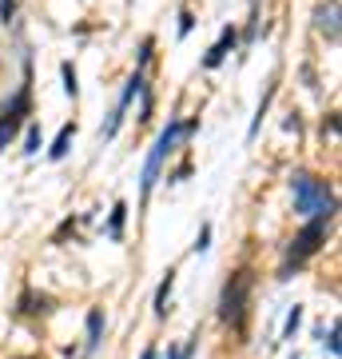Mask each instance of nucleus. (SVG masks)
Instances as JSON below:
<instances>
[{"label": "nucleus", "instance_id": "f03ea898", "mask_svg": "<svg viewBox=\"0 0 342 359\" xmlns=\"http://www.w3.org/2000/svg\"><path fill=\"white\" fill-rule=\"evenodd\" d=\"M291 196H294V212L303 219H334L339 212V196L327 180H318L315 172H291Z\"/></svg>", "mask_w": 342, "mask_h": 359}, {"label": "nucleus", "instance_id": "423d86ee", "mask_svg": "<svg viewBox=\"0 0 342 359\" xmlns=\"http://www.w3.org/2000/svg\"><path fill=\"white\" fill-rule=\"evenodd\" d=\"M143 88H148V68H140V65H136V72L127 76L124 92H120V100H115L112 116H108V124L100 128V140H115V132H120V124H124L127 108H131V100H136V96H140Z\"/></svg>", "mask_w": 342, "mask_h": 359}, {"label": "nucleus", "instance_id": "9b49d317", "mask_svg": "<svg viewBox=\"0 0 342 359\" xmlns=\"http://www.w3.org/2000/svg\"><path fill=\"white\" fill-rule=\"evenodd\" d=\"M275 92H279V76H271V84H266L263 100H259V108H255L251 128H247V140H255V136H259V128H263V116H266V108H271V100H275Z\"/></svg>", "mask_w": 342, "mask_h": 359}, {"label": "nucleus", "instance_id": "7ed1b4c3", "mask_svg": "<svg viewBox=\"0 0 342 359\" xmlns=\"http://www.w3.org/2000/svg\"><path fill=\"white\" fill-rule=\"evenodd\" d=\"M251 292H255V271L251 268L231 271L223 292H219V323L243 332L247 327V308H251Z\"/></svg>", "mask_w": 342, "mask_h": 359}, {"label": "nucleus", "instance_id": "1a4fd4ad", "mask_svg": "<svg viewBox=\"0 0 342 359\" xmlns=\"http://www.w3.org/2000/svg\"><path fill=\"white\" fill-rule=\"evenodd\" d=\"M52 308H56V299L44 292H32V287H24L16 299V316H48Z\"/></svg>", "mask_w": 342, "mask_h": 359}, {"label": "nucleus", "instance_id": "6ab92c4d", "mask_svg": "<svg viewBox=\"0 0 342 359\" xmlns=\"http://www.w3.org/2000/svg\"><path fill=\"white\" fill-rule=\"evenodd\" d=\"M207 248H211V224H203V228H199V236H195V244H191V252H195V256H203Z\"/></svg>", "mask_w": 342, "mask_h": 359}, {"label": "nucleus", "instance_id": "412c9836", "mask_svg": "<svg viewBox=\"0 0 342 359\" xmlns=\"http://www.w3.org/2000/svg\"><path fill=\"white\" fill-rule=\"evenodd\" d=\"M16 16V0H0V25H13Z\"/></svg>", "mask_w": 342, "mask_h": 359}, {"label": "nucleus", "instance_id": "5701e85b", "mask_svg": "<svg viewBox=\"0 0 342 359\" xmlns=\"http://www.w3.org/2000/svg\"><path fill=\"white\" fill-rule=\"evenodd\" d=\"M322 136H339V112H330L322 120Z\"/></svg>", "mask_w": 342, "mask_h": 359}, {"label": "nucleus", "instance_id": "0eeeda50", "mask_svg": "<svg viewBox=\"0 0 342 359\" xmlns=\"http://www.w3.org/2000/svg\"><path fill=\"white\" fill-rule=\"evenodd\" d=\"M235 44H239V28L227 25L223 32H219L215 44L207 48V56H203V68H207V72H211V68H219V65H223V60L231 56V52H235Z\"/></svg>", "mask_w": 342, "mask_h": 359}, {"label": "nucleus", "instance_id": "20e7f679", "mask_svg": "<svg viewBox=\"0 0 342 359\" xmlns=\"http://www.w3.org/2000/svg\"><path fill=\"white\" fill-rule=\"evenodd\" d=\"M327 228H330V219H322V216L306 219L303 231H299L291 244H287V256H283V264H279V280H291L294 271L303 268L306 259H311L318 248L327 244Z\"/></svg>", "mask_w": 342, "mask_h": 359}, {"label": "nucleus", "instance_id": "ddd939ff", "mask_svg": "<svg viewBox=\"0 0 342 359\" xmlns=\"http://www.w3.org/2000/svg\"><path fill=\"white\" fill-rule=\"evenodd\" d=\"M124 224H127V204L124 200H115L112 204V216H108V240H124Z\"/></svg>", "mask_w": 342, "mask_h": 359}, {"label": "nucleus", "instance_id": "f8f14e48", "mask_svg": "<svg viewBox=\"0 0 342 359\" xmlns=\"http://www.w3.org/2000/svg\"><path fill=\"white\" fill-rule=\"evenodd\" d=\"M72 140H76V124H64V128L56 132L52 148H48V160H64V156H68V148H72Z\"/></svg>", "mask_w": 342, "mask_h": 359}, {"label": "nucleus", "instance_id": "aec40b11", "mask_svg": "<svg viewBox=\"0 0 342 359\" xmlns=\"http://www.w3.org/2000/svg\"><path fill=\"white\" fill-rule=\"evenodd\" d=\"M191 28H195V16H191L187 8H183V13H179V40L191 36Z\"/></svg>", "mask_w": 342, "mask_h": 359}, {"label": "nucleus", "instance_id": "f3484780", "mask_svg": "<svg viewBox=\"0 0 342 359\" xmlns=\"http://www.w3.org/2000/svg\"><path fill=\"white\" fill-rule=\"evenodd\" d=\"M299 323H303V308L294 304L291 316H287V323H283V339H294V332H299Z\"/></svg>", "mask_w": 342, "mask_h": 359}, {"label": "nucleus", "instance_id": "4468645a", "mask_svg": "<svg viewBox=\"0 0 342 359\" xmlns=\"http://www.w3.org/2000/svg\"><path fill=\"white\" fill-rule=\"evenodd\" d=\"M60 76H64V92L76 100V96H80V84H76V68H72V60H64V65H60Z\"/></svg>", "mask_w": 342, "mask_h": 359}, {"label": "nucleus", "instance_id": "a211bd4d", "mask_svg": "<svg viewBox=\"0 0 342 359\" xmlns=\"http://www.w3.org/2000/svg\"><path fill=\"white\" fill-rule=\"evenodd\" d=\"M318 335H322V344H327L330 355L339 359V323H330V332H327V327H318Z\"/></svg>", "mask_w": 342, "mask_h": 359}, {"label": "nucleus", "instance_id": "4be33fe9", "mask_svg": "<svg viewBox=\"0 0 342 359\" xmlns=\"http://www.w3.org/2000/svg\"><path fill=\"white\" fill-rule=\"evenodd\" d=\"M76 224H80V219H64L60 228H56V236H52V244H64V236H68V231H76Z\"/></svg>", "mask_w": 342, "mask_h": 359}, {"label": "nucleus", "instance_id": "f257e3e1", "mask_svg": "<svg viewBox=\"0 0 342 359\" xmlns=\"http://www.w3.org/2000/svg\"><path fill=\"white\" fill-rule=\"evenodd\" d=\"M195 132H199V116H187V120L171 116V120H167V128L155 136L152 152H148V160H143V172H140V204H148V200H152V188H155V180H159V172H164V164L179 152V144L191 140Z\"/></svg>", "mask_w": 342, "mask_h": 359}, {"label": "nucleus", "instance_id": "6e6552de", "mask_svg": "<svg viewBox=\"0 0 342 359\" xmlns=\"http://www.w3.org/2000/svg\"><path fill=\"white\" fill-rule=\"evenodd\" d=\"M315 32L327 44H339V0H327L315 8Z\"/></svg>", "mask_w": 342, "mask_h": 359}, {"label": "nucleus", "instance_id": "9d476101", "mask_svg": "<svg viewBox=\"0 0 342 359\" xmlns=\"http://www.w3.org/2000/svg\"><path fill=\"white\" fill-rule=\"evenodd\" d=\"M171 292H176V268H167V276L159 280V287H155V320H167V304H171Z\"/></svg>", "mask_w": 342, "mask_h": 359}, {"label": "nucleus", "instance_id": "39448f33", "mask_svg": "<svg viewBox=\"0 0 342 359\" xmlns=\"http://www.w3.org/2000/svg\"><path fill=\"white\" fill-rule=\"evenodd\" d=\"M28 116H32V56H24V84L16 88V96L4 104V112H0V152H4L8 140L28 124Z\"/></svg>", "mask_w": 342, "mask_h": 359}, {"label": "nucleus", "instance_id": "b1692460", "mask_svg": "<svg viewBox=\"0 0 342 359\" xmlns=\"http://www.w3.org/2000/svg\"><path fill=\"white\" fill-rule=\"evenodd\" d=\"M155 355H159V351H155V347H148V351H143L140 359H155Z\"/></svg>", "mask_w": 342, "mask_h": 359}, {"label": "nucleus", "instance_id": "2eb2a0df", "mask_svg": "<svg viewBox=\"0 0 342 359\" xmlns=\"http://www.w3.org/2000/svg\"><path fill=\"white\" fill-rule=\"evenodd\" d=\"M195 347H199V335L183 339L179 347H167V359H191V355H195Z\"/></svg>", "mask_w": 342, "mask_h": 359}, {"label": "nucleus", "instance_id": "dca6fc26", "mask_svg": "<svg viewBox=\"0 0 342 359\" xmlns=\"http://www.w3.org/2000/svg\"><path fill=\"white\" fill-rule=\"evenodd\" d=\"M40 152V124L28 120V132H24V156H36Z\"/></svg>", "mask_w": 342, "mask_h": 359}]
</instances>
